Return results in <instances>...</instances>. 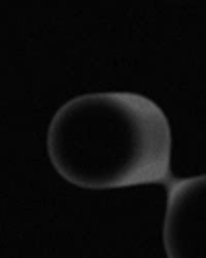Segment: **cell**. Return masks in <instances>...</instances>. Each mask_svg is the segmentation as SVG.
I'll return each instance as SVG.
<instances>
[{"mask_svg":"<svg viewBox=\"0 0 206 258\" xmlns=\"http://www.w3.org/2000/svg\"><path fill=\"white\" fill-rule=\"evenodd\" d=\"M50 157L68 182L116 188L171 180V135L159 107L132 93L82 95L50 126Z\"/></svg>","mask_w":206,"mask_h":258,"instance_id":"1","label":"cell"}]
</instances>
